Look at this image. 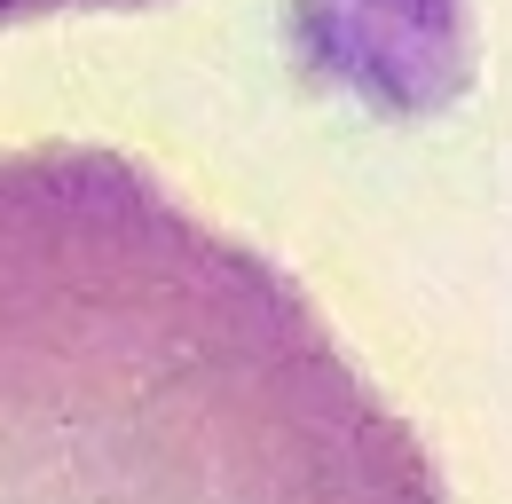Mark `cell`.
I'll return each mask as SVG.
<instances>
[{"instance_id":"1","label":"cell","mask_w":512,"mask_h":504,"mask_svg":"<svg viewBox=\"0 0 512 504\" xmlns=\"http://www.w3.org/2000/svg\"><path fill=\"white\" fill-rule=\"evenodd\" d=\"M0 504H457L323 308L103 142L0 150Z\"/></svg>"},{"instance_id":"2","label":"cell","mask_w":512,"mask_h":504,"mask_svg":"<svg viewBox=\"0 0 512 504\" xmlns=\"http://www.w3.org/2000/svg\"><path fill=\"white\" fill-rule=\"evenodd\" d=\"M64 8H142V0H0V24H32V16H64Z\"/></svg>"}]
</instances>
